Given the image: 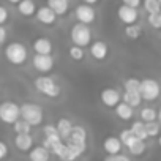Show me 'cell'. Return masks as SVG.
<instances>
[{"mask_svg": "<svg viewBox=\"0 0 161 161\" xmlns=\"http://www.w3.org/2000/svg\"><path fill=\"white\" fill-rule=\"evenodd\" d=\"M125 36L128 40H137L141 35H142V27L137 25V24H133V25H126L125 30H123Z\"/></svg>", "mask_w": 161, "mask_h": 161, "instance_id": "26", "label": "cell"}, {"mask_svg": "<svg viewBox=\"0 0 161 161\" xmlns=\"http://www.w3.org/2000/svg\"><path fill=\"white\" fill-rule=\"evenodd\" d=\"M69 38H71L73 46L86 49V46H89L93 41V33H92V29L84 24H74L69 30Z\"/></svg>", "mask_w": 161, "mask_h": 161, "instance_id": "4", "label": "cell"}, {"mask_svg": "<svg viewBox=\"0 0 161 161\" xmlns=\"http://www.w3.org/2000/svg\"><path fill=\"white\" fill-rule=\"evenodd\" d=\"M54 126H55V131H57L58 137L65 142L66 137L69 136V133H71V130H73L74 125H73V120H71L69 117H60Z\"/></svg>", "mask_w": 161, "mask_h": 161, "instance_id": "15", "label": "cell"}, {"mask_svg": "<svg viewBox=\"0 0 161 161\" xmlns=\"http://www.w3.org/2000/svg\"><path fill=\"white\" fill-rule=\"evenodd\" d=\"M100 100H101V103H103L106 108L114 109V108L122 101V93H120L117 89H114V87H106V89L101 90Z\"/></svg>", "mask_w": 161, "mask_h": 161, "instance_id": "10", "label": "cell"}, {"mask_svg": "<svg viewBox=\"0 0 161 161\" xmlns=\"http://www.w3.org/2000/svg\"><path fill=\"white\" fill-rule=\"evenodd\" d=\"M137 93L141 97L142 101H156L159 97V82L156 79L152 77H145L142 80H139V89Z\"/></svg>", "mask_w": 161, "mask_h": 161, "instance_id": "5", "label": "cell"}, {"mask_svg": "<svg viewBox=\"0 0 161 161\" xmlns=\"http://www.w3.org/2000/svg\"><path fill=\"white\" fill-rule=\"evenodd\" d=\"M13 142H14V147L19 152H27V153L35 145V141H33V136L32 134H16Z\"/></svg>", "mask_w": 161, "mask_h": 161, "instance_id": "17", "label": "cell"}, {"mask_svg": "<svg viewBox=\"0 0 161 161\" xmlns=\"http://www.w3.org/2000/svg\"><path fill=\"white\" fill-rule=\"evenodd\" d=\"M122 148H123V147H122V144H120V141H119L117 136H108V137L104 139V142H103V150L106 152L108 156L120 155Z\"/></svg>", "mask_w": 161, "mask_h": 161, "instance_id": "16", "label": "cell"}, {"mask_svg": "<svg viewBox=\"0 0 161 161\" xmlns=\"http://www.w3.org/2000/svg\"><path fill=\"white\" fill-rule=\"evenodd\" d=\"M139 120L142 123H150V122H158V111L152 106H144L139 111Z\"/></svg>", "mask_w": 161, "mask_h": 161, "instance_id": "21", "label": "cell"}, {"mask_svg": "<svg viewBox=\"0 0 161 161\" xmlns=\"http://www.w3.org/2000/svg\"><path fill=\"white\" fill-rule=\"evenodd\" d=\"M33 87L38 93H41L43 97L46 98H60L62 95V87L57 80L51 76H38L35 80H33Z\"/></svg>", "mask_w": 161, "mask_h": 161, "instance_id": "1", "label": "cell"}, {"mask_svg": "<svg viewBox=\"0 0 161 161\" xmlns=\"http://www.w3.org/2000/svg\"><path fill=\"white\" fill-rule=\"evenodd\" d=\"M3 54H5V58L14 65V66H21L27 62V57H29V49L24 43L21 41H11L5 46L3 49Z\"/></svg>", "mask_w": 161, "mask_h": 161, "instance_id": "2", "label": "cell"}, {"mask_svg": "<svg viewBox=\"0 0 161 161\" xmlns=\"http://www.w3.org/2000/svg\"><path fill=\"white\" fill-rule=\"evenodd\" d=\"M16 8H18V13L21 16H24V18H32L36 13V5H35V2H32V0H22V2H18Z\"/></svg>", "mask_w": 161, "mask_h": 161, "instance_id": "20", "label": "cell"}, {"mask_svg": "<svg viewBox=\"0 0 161 161\" xmlns=\"http://www.w3.org/2000/svg\"><path fill=\"white\" fill-rule=\"evenodd\" d=\"M74 18L77 19V24H84V25L90 27L97 21V10L86 3H79L74 8Z\"/></svg>", "mask_w": 161, "mask_h": 161, "instance_id": "7", "label": "cell"}, {"mask_svg": "<svg viewBox=\"0 0 161 161\" xmlns=\"http://www.w3.org/2000/svg\"><path fill=\"white\" fill-rule=\"evenodd\" d=\"M104 161H131V159H130V156L120 153V155H115V156H106Z\"/></svg>", "mask_w": 161, "mask_h": 161, "instance_id": "37", "label": "cell"}, {"mask_svg": "<svg viewBox=\"0 0 161 161\" xmlns=\"http://www.w3.org/2000/svg\"><path fill=\"white\" fill-rule=\"evenodd\" d=\"M43 134H44V136H51V134H57V131H55V126H54L52 123H47L46 126H43Z\"/></svg>", "mask_w": 161, "mask_h": 161, "instance_id": "38", "label": "cell"}, {"mask_svg": "<svg viewBox=\"0 0 161 161\" xmlns=\"http://www.w3.org/2000/svg\"><path fill=\"white\" fill-rule=\"evenodd\" d=\"M123 89H125V92H137V89H139V79L128 77L123 82Z\"/></svg>", "mask_w": 161, "mask_h": 161, "instance_id": "31", "label": "cell"}, {"mask_svg": "<svg viewBox=\"0 0 161 161\" xmlns=\"http://www.w3.org/2000/svg\"><path fill=\"white\" fill-rule=\"evenodd\" d=\"M89 54L97 62H104L109 57V46L103 40H95L89 44Z\"/></svg>", "mask_w": 161, "mask_h": 161, "instance_id": "8", "label": "cell"}, {"mask_svg": "<svg viewBox=\"0 0 161 161\" xmlns=\"http://www.w3.org/2000/svg\"><path fill=\"white\" fill-rule=\"evenodd\" d=\"M13 130L16 134H30L32 133V126L27 122H24L22 119H19L13 123Z\"/></svg>", "mask_w": 161, "mask_h": 161, "instance_id": "27", "label": "cell"}, {"mask_svg": "<svg viewBox=\"0 0 161 161\" xmlns=\"http://www.w3.org/2000/svg\"><path fill=\"white\" fill-rule=\"evenodd\" d=\"M148 24L153 27V29H159L161 27V13H153V14H148Z\"/></svg>", "mask_w": 161, "mask_h": 161, "instance_id": "33", "label": "cell"}, {"mask_svg": "<svg viewBox=\"0 0 161 161\" xmlns=\"http://www.w3.org/2000/svg\"><path fill=\"white\" fill-rule=\"evenodd\" d=\"M8 38V29L5 25H0V44H3Z\"/></svg>", "mask_w": 161, "mask_h": 161, "instance_id": "39", "label": "cell"}, {"mask_svg": "<svg viewBox=\"0 0 161 161\" xmlns=\"http://www.w3.org/2000/svg\"><path fill=\"white\" fill-rule=\"evenodd\" d=\"M117 16H119V19H120L123 24L133 25V24H136L137 19H139V11H137V10H133V8H128L126 5L120 3L119 8H117Z\"/></svg>", "mask_w": 161, "mask_h": 161, "instance_id": "12", "label": "cell"}, {"mask_svg": "<svg viewBox=\"0 0 161 161\" xmlns=\"http://www.w3.org/2000/svg\"><path fill=\"white\" fill-rule=\"evenodd\" d=\"M10 21V10L5 5H0V25H5Z\"/></svg>", "mask_w": 161, "mask_h": 161, "instance_id": "34", "label": "cell"}, {"mask_svg": "<svg viewBox=\"0 0 161 161\" xmlns=\"http://www.w3.org/2000/svg\"><path fill=\"white\" fill-rule=\"evenodd\" d=\"M68 55L74 60V62H82L84 58H86V49H82V47H77V46H69V49H68Z\"/></svg>", "mask_w": 161, "mask_h": 161, "instance_id": "28", "label": "cell"}, {"mask_svg": "<svg viewBox=\"0 0 161 161\" xmlns=\"http://www.w3.org/2000/svg\"><path fill=\"white\" fill-rule=\"evenodd\" d=\"M65 144L74 145V147H87V131L84 126H73L69 136L66 137Z\"/></svg>", "mask_w": 161, "mask_h": 161, "instance_id": "9", "label": "cell"}, {"mask_svg": "<svg viewBox=\"0 0 161 161\" xmlns=\"http://www.w3.org/2000/svg\"><path fill=\"white\" fill-rule=\"evenodd\" d=\"M57 18L60 16H65L66 13H68V10H69V2L68 0H49L47 2V5H46Z\"/></svg>", "mask_w": 161, "mask_h": 161, "instance_id": "19", "label": "cell"}, {"mask_svg": "<svg viewBox=\"0 0 161 161\" xmlns=\"http://www.w3.org/2000/svg\"><path fill=\"white\" fill-rule=\"evenodd\" d=\"M114 111H115V115H117L120 120H123V122L131 120V119H133V115H134V109H131L130 106H126V104H125V103H122V101L114 108Z\"/></svg>", "mask_w": 161, "mask_h": 161, "instance_id": "22", "label": "cell"}, {"mask_svg": "<svg viewBox=\"0 0 161 161\" xmlns=\"http://www.w3.org/2000/svg\"><path fill=\"white\" fill-rule=\"evenodd\" d=\"M35 16H36V21H38L40 24L46 25V27H52V25H55V22H57V16H55L46 5L36 7Z\"/></svg>", "mask_w": 161, "mask_h": 161, "instance_id": "13", "label": "cell"}, {"mask_svg": "<svg viewBox=\"0 0 161 161\" xmlns=\"http://www.w3.org/2000/svg\"><path fill=\"white\" fill-rule=\"evenodd\" d=\"M130 131L133 133V136H134L137 141L145 142V141L148 139V136H147V133H145V123H142L141 120H134V122L131 123Z\"/></svg>", "mask_w": 161, "mask_h": 161, "instance_id": "23", "label": "cell"}, {"mask_svg": "<svg viewBox=\"0 0 161 161\" xmlns=\"http://www.w3.org/2000/svg\"><path fill=\"white\" fill-rule=\"evenodd\" d=\"M123 5H126L128 8H133V10H139L142 2H141V0H125Z\"/></svg>", "mask_w": 161, "mask_h": 161, "instance_id": "36", "label": "cell"}, {"mask_svg": "<svg viewBox=\"0 0 161 161\" xmlns=\"http://www.w3.org/2000/svg\"><path fill=\"white\" fill-rule=\"evenodd\" d=\"M33 51H35V55H52V51H54V44L49 38L46 36H40L33 41L32 44Z\"/></svg>", "mask_w": 161, "mask_h": 161, "instance_id": "14", "label": "cell"}, {"mask_svg": "<svg viewBox=\"0 0 161 161\" xmlns=\"http://www.w3.org/2000/svg\"><path fill=\"white\" fill-rule=\"evenodd\" d=\"M147 150V144L142 142V141H136L131 147H128V152L133 155V156H142Z\"/></svg>", "mask_w": 161, "mask_h": 161, "instance_id": "29", "label": "cell"}, {"mask_svg": "<svg viewBox=\"0 0 161 161\" xmlns=\"http://www.w3.org/2000/svg\"><path fill=\"white\" fill-rule=\"evenodd\" d=\"M119 141H120V144H122V147H131L137 139L133 136V133L130 131V128L128 130H122L120 131V134H119Z\"/></svg>", "mask_w": 161, "mask_h": 161, "instance_id": "25", "label": "cell"}, {"mask_svg": "<svg viewBox=\"0 0 161 161\" xmlns=\"http://www.w3.org/2000/svg\"><path fill=\"white\" fill-rule=\"evenodd\" d=\"M19 119L27 122L32 128L40 126L44 120V112L43 108L36 103H24L19 106Z\"/></svg>", "mask_w": 161, "mask_h": 161, "instance_id": "3", "label": "cell"}, {"mask_svg": "<svg viewBox=\"0 0 161 161\" xmlns=\"http://www.w3.org/2000/svg\"><path fill=\"white\" fill-rule=\"evenodd\" d=\"M148 14H153V13H159V8H161V5H159V2L158 0H145V2L141 5Z\"/></svg>", "mask_w": 161, "mask_h": 161, "instance_id": "30", "label": "cell"}, {"mask_svg": "<svg viewBox=\"0 0 161 161\" xmlns=\"http://www.w3.org/2000/svg\"><path fill=\"white\" fill-rule=\"evenodd\" d=\"M145 133L148 137H156L159 134V123L158 122H150L145 123Z\"/></svg>", "mask_w": 161, "mask_h": 161, "instance_id": "32", "label": "cell"}, {"mask_svg": "<svg viewBox=\"0 0 161 161\" xmlns=\"http://www.w3.org/2000/svg\"><path fill=\"white\" fill-rule=\"evenodd\" d=\"M27 155H29V161H51V153L43 145H33Z\"/></svg>", "mask_w": 161, "mask_h": 161, "instance_id": "18", "label": "cell"}, {"mask_svg": "<svg viewBox=\"0 0 161 161\" xmlns=\"http://www.w3.org/2000/svg\"><path fill=\"white\" fill-rule=\"evenodd\" d=\"M122 98H123V101H122V103H125V104H126V106H130L131 109L139 108V106L142 104V100H141V97H139V93H137V92H125Z\"/></svg>", "mask_w": 161, "mask_h": 161, "instance_id": "24", "label": "cell"}, {"mask_svg": "<svg viewBox=\"0 0 161 161\" xmlns=\"http://www.w3.org/2000/svg\"><path fill=\"white\" fill-rule=\"evenodd\" d=\"M8 155H10V148H8L7 142L0 139V161H3Z\"/></svg>", "mask_w": 161, "mask_h": 161, "instance_id": "35", "label": "cell"}, {"mask_svg": "<svg viewBox=\"0 0 161 161\" xmlns=\"http://www.w3.org/2000/svg\"><path fill=\"white\" fill-rule=\"evenodd\" d=\"M16 120H19V104L14 101L0 103V122L5 125H13Z\"/></svg>", "mask_w": 161, "mask_h": 161, "instance_id": "6", "label": "cell"}, {"mask_svg": "<svg viewBox=\"0 0 161 161\" xmlns=\"http://www.w3.org/2000/svg\"><path fill=\"white\" fill-rule=\"evenodd\" d=\"M32 65L38 73H49L55 66V60L52 55H33Z\"/></svg>", "mask_w": 161, "mask_h": 161, "instance_id": "11", "label": "cell"}]
</instances>
